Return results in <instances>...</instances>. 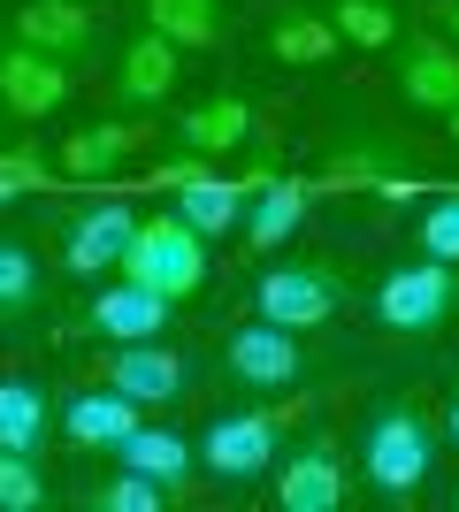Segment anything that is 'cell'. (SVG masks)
Returning a JSON list of instances; mask_svg holds the SVG:
<instances>
[{"label":"cell","mask_w":459,"mask_h":512,"mask_svg":"<svg viewBox=\"0 0 459 512\" xmlns=\"http://www.w3.org/2000/svg\"><path fill=\"white\" fill-rule=\"evenodd\" d=\"M115 459H123V467H138V474H153L161 490H176V482L192 474V444H184L176 428H146V421L115 444Z\"/></svg>","instance_id":"7402d4cb"},{"label":"cell","mask_w":459,"mask_h":512,"mask_svg":"<svg viewBox=\"0 0 459 512\" xmlns=\"http://www.w3.org/2000/svg\"><path fill=\"white\" fill-rule=\"evenodd\" d=\"M306 207H314V176H268L261 184V199L245 207V245L253 253H276V245H291L299 237V222H306Z\"/></svg>","instance_id":"2e32d148"},{"label":"cell","mask_w":459,"mask_h":512,"mask_svg":"<svg viewBox=\"0 0 459 512\" xmlns=\"http://www.w3.org/2000/svg\"><path fill=\"white\" fill-rule=\"evenodd\" d=\"M146 31H161L176 54H215L230 39V16L222 0H146Z\"/></svg>","instance_id":"ffe728a7"},{"label":"cell","mask_w":459,"mask_h":512,"mask_svg":"<svg viewBox=\"0 0 459 512\" xmlns=\"http://www.w3.org/2000/svg\"><path fill=\"white\" fill-rule=\"evenodd\" d=\"M108 390H123V398H138V406H176L184 398V360L176 352H161V344H123L108 360Z\"/></svg>","instance_id":"e0dca14e"},{"label":"cell","mask_w":459,"mask_h":512,"mask_svg":"<svg viewBox=\"0 0 459 512\" xmlns=\"http://www.w3.org/2000/svg\"><path fill=\"white\" fill-rule=\"evenodd\" d=\"M131 428H138V398H123V390H77V398H62V436L77 451H115Z\"/></svg>","instance_id":"ac0fdd59"},{"label":"cell","mask_w":459,"mask_h":512,"mask_svg":"<svg viewBox=\"0 0 459 512\" xmlns=\"http://www.w3.org/2000/svg\"><path fill=\"white\" fill-rule=\"evenodd\" d=\"M421 253L429 260H459V192H437L421 214Z\"/></svg>","instance_id":"f546056e"},{"label":"cell","mask_w":459,"mask_h":512,"mask_svg":"<svg viewBox=\"0 0 459 512\" xmlns=\"http://www.w3.org/2000/svg\"><path fill=\"white\" fill-rule=\"evenodd\" d=\"M161 497H169V490H161L153 474L123 467L115 482H92V490H85V505H92V512H161Z\"/></svg>","instance_id":"484cf974"},{"label":"cell","mask_w":459,"mask_h":512,"mask_svg":"<svg viewBox=\"0 0 459 512\" xmlns=\"http://www.w3.org/2000/svg\"><path fill=\"white\" fill-rule=\"evenodd\" d=\"M16 39L77 69L92 46H100V23H92L85 0H23V8H16Z\"/></svg>","instance_id":"30bf717a"},{"label":"cell","mask_w":459,"mask_h":512,"mask_svg":"<svg viewBox=\"0 0 459 512\" xmlns=\"http://www.w3.org/2000/svg\"><path fill=\"white\" fill-rule=\"evenodd\" d=\"M398 92H406L414 115H452V100H459V46L398 39Z\"/></svg>","instance_id":"4fadbf2b"},{"label":"cell","mask_w":459,"mask_h":512,"mask_svg":"<svg viewBox=\"0 0 459 512\" xmlns=\"http://www.w3.org/2000/svg\"><path fill=\"white\" fill-rule=\"evenodd\" d=\"M284 421L291 413L276 406H245V413H222L215 428H207V444H199V459L222 474V482H245V474H268L276 467V444H284Z\"/></svg>","instance_id":"52a82bcc"},{"label":"cell","mask_w":459,"mask_h":512,"mask_svg":"<svg viewBox=\"0 0 459 512\" xmlns=\"http://www.w3.org/2000/svg\"><path fill=\"white\" fill-rule=\"evenodd\" d=\"M299 367H306L299 329H276V321L230 329V344H222V375H230V383H253V390H291Z\"/></svg>","instance_id":"ba28073f"},{"label":"cell","mask_w":459,"mask_h":512,"mask_svg":"<svg viewBox=\"0 0 459 512\" xmlns=\"http://www.w3.org/2000/svg\"><path fill=\"white\" fill-rule=\"evenodd\" d=\"M39 505H46V474H39V459L0 444V512H39Z\"/></svg>","instance_id":"83f0119b"},{"label":"cell","mask_w":459,"mask_h":512,"mask_svg":"<svg viewBox=\"0 0 459 512\" xmlns=\"http://www.w3.org/2000/svg\"><path fill=\"white\" fill-rule=\"evenodd\" d=\"M54 184H62V169H54L39 146H8L0 153V207L23 199V192H54Z\"/></svg>","instance_id":"4316f807"},{"label":"cell","mask_w":459,"mask_h":512,"mask_svg":"<svg viewBox=\"0 0 459 512\" xmlns=\"http://www.w3.org/2000/svg\"><path fill=\"white\" fill-rule=\"evenodd\" d=\"M39 306V260L23 245H0V321H16Z\"/></svg>","instance_id":"f1b7e54d"},{"label":"cell","mask_w":459,"mask_h":512,"mask_svg":"<svg viewBox=\"0 0 459 512\" xmlns=\"http://www.w3.org/2000/svg\"><path fill=\"white\" fill-rule=\"evenodd\" d=\"M337 299H345V283H337V268H322V260H291V268H268V276L253 283V306H261V321H276V329H322V321L337 314Z\"/></svg>","instance_id":"5b68a950"},{"label":"cell","mask_w":459,"mask_h":512,"mask_svg":"<svg viewBox=\"0 0 459 512\" xmlns=\"http://www.w3.org/2000/svg\"><path fill=\"white\" fill-rule=\"evenodd\" d=\"M176 138L184 153H238L253 138V100L245 92H215V100H199L176 115Z\"/></svg>","instance_id":"d6986e66"},{"label":"cell","mask_w":459,"mask_h":512,"mask_svg":"<svg viewBox=\"0 0 459 512\" xmlns=\"http://www.w3.org/2000/svg\"><path fill=\"white\" fill-rule=\"evenodd\" d=\"M169 306L176 299H161V291H146V283H108L100 299L85 306V329L92 337H108V344H146V337H161L169 329Z\"/></svg>","instance_id":"7c38bea8"},{"label":"cell","mask_w":459,"mask_h":512,"mask_svg":"<svg viewBox=\"0 0 459 512\" xmlns=\"http://www.w3.org/2000/svg\"><path fill=\"white\" fill-rule=\"evenodd\" d=\"M268 176H276V153L261 146V161H253L245 176H215V169H199L192 184H176V192H169V207L184 214L199 237H230V230H245V207L261 199Z\"/></svg>","instance_id":"277c9868"},{"label":"cell","mask_w":459,"mask_h":512,"mask_svg":"<svg viewBox=\"0 0 459 512\" xmlns=\"http://www.w3.org/2000/svg\"><path fill=\"white\" fill-rule=\"evenodd\" d=\"M123 276L146 283V291H161V299H192L199 283H207V237L184 222V214H146L131 230V245H123Z\"/></svg>","instance_id":"7a4b0ae2"},{"label":"cell","mask_w":459,"mask_h":512,"mask_svg":"<svg viewBox=\"0 0 459 512\" xmlns=\"http://www.w3.org/2000/svg\"><path fill=\"white\" fill-rule=\"evenodd\" d=\"M452 299H459L452 260H406V268H391L375 283V321L391 337H429V329H444Z\"/></svg>","instance_id":"3957f363"},{"label":"cell","mask_w":459,"mask_h":512,"mask_svg":"<svg viewBox=\"0 0 459 512\" xmlns=\"http://www.w3.org/2000/svg\"><path fill=\"white\" fill-rule=\"evenodd\" d=\"M444 130H452V146H459V100H452V115H444Z\"/></svg>","instance_id":"1f68e13d"},{"label":"cell","mask_w":459,"mask_h":512,"mask_svg":"<svg viewBox=\"0 0 459 512\" xmlns=\"http://www.w3.org/2000/svg\"><path fill=\"white\" fill-rule=\"evenodd\" d=\"M398 169H414V161H398L391 146H368V138H360V146H337V153L322 161L314 192H375V184H383V176H398Z\"/></svg>","instance_id":"603a6c76"},{"label":"cell","mask_w":459,"mask_h":512,"mask_svg":"<svg viewBox=\"0 0 459 512\" xmlns=\"http://www.w3.org/2000/svg\"><path fill=\"white\" fill-rule=\"evenodd\" d=\"M337 23L329 16H314V8H276L268 16V54L284 69H322V62H337Z\"/></svg>","instance_id":"44dd1931"},{"label":"cell","mask_w":459,"mask_h":512,"mask_svg":"<svg viewBox=\"0 0 459 512\" xmlns=\"http://www.w3.org/2000/svg\"><path fill=\"white\" fill-rule=\"evenodd\" d=\"M176 77H184V54H176L161 31H138L123 54H115V107H161L176 92Z\"/></svg>","instance_id":"8fae6325"},{"label":"cell","mask_w":459,"mask_h":512,"mask_svg":"<svg viewBox=\"0 0 459 512\" xmlns=\"http://www.w3.org/2000/svg\"><path fill=\"white\" fill-rule=\"evenodd\" d=\"M276 505L284 512H337L345 505V459H337V444H314L291 451L284 467H276Z\"/></svg>","instance_id":"5bb4252c"},{"label":"cell","mask_w":459,"mask_h":512,"mask_svg":"<svg viewBox=\"0 0 459 512\" xmlns=\"http://www.w3.org/2000/svg\"><path fill=\"white\" fill-rule=\"evenodd\" d=\"M329 23H337V39L360 46V54H383V46L406 39V31H398V8H391V0H329Z\"/></svg>","instance_id":"cb8c5ba5"},{"label":"cell","mask_w":459,"mask_h":512,"mask_svg":"<svg viewBox=\"0 0 459 512\" xmlns=\"http://www.w3.org/2000/svg\"><path fill=\"white\" fill-rule=\"evenodd\" d=\"M452 505H459V490H452Z\"/></svg>","instance_id":"836d02e7"},{"label":"cell","mask_w":459,"mask_h":512,"mask_svg":"<svg viewBox=\"0 0 459 512\" xmlns=\"http://www.w3.org/2000/svg\"><path fill=\"white\" fill-rule=\"evenodd\" d=\"M138 214L123 207V199H100V207H85L77 222L62 230V268L69 276H108V268H123V245H131Z\"/></svg>","instance_id":"9c48e42d"},{"label":"cell","mask_w":459,"mask_h":512,"mask_svg":"<svg viewBox=\"0 0 459 512\" xmlns=\"http://www.w3.org/2000/svg\"><path fill=\"white\" fill-rule=\"evenodd\" d=\"M452 436H459V383H452Z\"/></svg>","instance_id":"d6a6232c"},{"label":"cell","mask_w":459,"mask_h":512,"mask_svg":"<svg viewBox=\"0 0 459 512\" xmlns=\"http://www.w3.org/2000/svg\"><path fill=\"white\" fill-rule=\"evenodd\" d=\"M69 62L39 54V46L23 39H0V115H16V123H46V115H62L69 107Z\"/></svg>","instance_id":"8992f818"},{"label":"cell","mask_w":459,"mask_h":512,"mask_svg":"<svg viewBox=\"0 0 459 512\" xmlns=\"http://www.w3.org/2000/svg\"><path fill=\"white\" fill-rule=\"evenodd\" d=\"M46 398H39V383H16V375H8V383H0V444L8 451H31V459H39V444H46Z\"/></svg>","instance_id":"d4e9b609"},{"label":"cell","mask_w":459,"mask_h":512,"mask_svg":"<svg viewBox=\"0 0 459 512\" xmlns=\"http://www.w3.org/2000/svg\"><path fill=\"white\" fill-rule=\"evenodd\" d=\"M429 459H437V428L429 413L391 398V406H375L368 436H360V474L375 482V497H414L429 482Z\"/></svg>","instance_id":"6da1fadb"},{"label":"cell","mask_w":459,"mask_h":512,"mask_svg":"<svg viewBox=\"0 0 459 512\" xmlns=\"http://www.w3.org/2000/svg\"><path fill=\"white\" fill-rule=\"evenodd\" d=\"M138 146H146V123H85V130L62 138L54 169H62V184H100V176H115Z\"/></svg>","instance_id":"9a60e30c"},{"label":"cell","mask_w":459,"mask_h":512,"mask_svg":"<svg viewBox=\"0 0 459 512\" xmlns=\"http://www.w3.org/2000/svg\"><path fill=\"white\" fill-rule=\"evenodd\" d=\"M437 16H444V31H452V39H459V0H444Z\"/></svg>","instance_id":"4dcf8cb0"}]
</instances>
